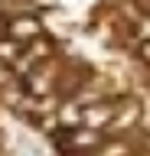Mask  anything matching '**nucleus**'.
Segmentation results:
<instances>
[{
	"label": "nucleus",
	"mask_w": 150,
	"mask_h": 156,
	"mask_svg": "<svg viewBox=\"0 0 150 156\" xmlns=\"http://www.w3.org/2000/svg\"><path fill=\"white\" fill-rule=\"evenodd\" d=\"M7 36L16 39V42H33V39L39 36V20L36 16H16L7 29Z\"/></svg>",
	"instance_id": "f257e3e1"
},
{
	"label": "nucleus",
	"mask_w": 150,
	"mask_h": 156,
	"mask_svg": "<svg viewBox=\"0 0 150 156\" xmlns=\"http://www.w3.org/2000/svg\"><path fill=\"white\" fill-rule=\"evenodd\" d=\"M101 143V130H95V127H75L69 133V146L72 150H91V146Z\"/></svg>",
	"instance_id": "f03ea898"
},
{
	"label": "nucleus",
	"mask_w": 150,
	"mask_h": 156,
	"mask_svg": "<svg viewBox=\"0 0 150 156\" xmlns=\"http://www.w3.org/2000/svg\"><path fill=\"white\" fill-rule=\"evenodd\" d=\"M111 104H88L85 107V114H82V127H95V130H101V127L111 120Z\"/></svg>",
	"instance_id": "7ed1b4c3"
},
{
	"label": "nucleus",
	"mask_w": 150,
	"mask_h": 156,
	"mask_svg": "<svg viewBox=\"0 0 150 156\" xmlns=\"http://www.w3.org/2000/svg\"><path fill=\"white\" fill-rule=\"evenodd\" d=\"M26 88H30V94H36V98L49 94V88H52V68H36V72H30V75H26Z\"/></svg>",
	"instance_id": "20e7f679"
},
{
	"label": "nucleus",
	"mask_w": 150,
	"mask_h": 156,
	"mask_svg": "<svg viewBox=\"0 0 150 156\" xmlns=\"http://www.w3.org/2000/svg\"><path fill=\"white\" fill-rule=\"evenodd\" d=\"M82 114H85V107H82L79 101H65V104L59 107V120L65 127H82Z\"/></svg>",
	"instance_id": "39448f33"
},
{
	"label": "nucleus",
	"mask_w": 150,
	"mask_h": 156,
	"mask_svg": "<svg viewBox=\"0 0 150 156\" xmlns=\"http://www.w3.org/2000/svg\"><path fill=\"white\" fill-rule=\"evenodd\" d=\"M20 55H23V52H20V42H16V39H10V36L0 39V58H3V62H10V65H13Z\"/></svg>",
	"instance_id": "423d86ee"
},
{
	"label": "nucleus",
	"mask_w": 150,
	"mask_h": 156,
	"mask_svg": "<svg viewBox=\"0 0 150 156\" xmlns=\"http://www.w3.org/2000/svg\"><path fill=\"white\" fill-rule=\"evenodd\" d=\"M98 156H127V146L124 143H108V146H101Z\"/></svg>",
	"instance_id": "0eeeda50"
},
{
	"label": "nucleus",
	"mask_w": 150,
	"mask_h": 156,
	"mask_svg": "<svg viewBox=\"0 0 150 156\" xmlns=\"http://www.w3.org/2000/svg\"><path fill=\"white\" fill-rule=\"evenodd\" d=\"M13 81V72H10V62H3L0 58V88H7Z\"/></svg>",
	"instance_id": "6e6552de"
},
{
	"label": "nucleus",
	"mask_w": 150,
	"mask_h": 156,
	"mask_svg": "<svg viewBox=\"0 0 150 156\" xmlns=\"http://www.w3.org/2000/svg\"><path fill=\"white\" fill-rule=\"evenodd\" d=\"M140 55H144V58H147V62H150V39H147V42H144V46H140Z\"/></svg>",
	"instance_id": "1a4fd4ad"
}]
</instances>
